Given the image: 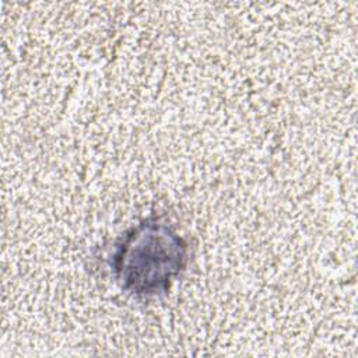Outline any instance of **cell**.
<instances>
[{
    "label": "cell",
    "mask_w": 358,
    "mask_h": 358,
    "mask_svg": "<svg viewBox=\"0 0 358 358\" xmlns=\"http://www.w3.org/2000/svg\"><path fill=\"white\" fill-rule=\"evenodd\" d=\"M189 249L185 239L159 218H147L129 229L112 256V270L120 287L137 296L166 292L185 270Z\"/></svg>",
    "instance_id": "cell-1"
}]
</instances>
